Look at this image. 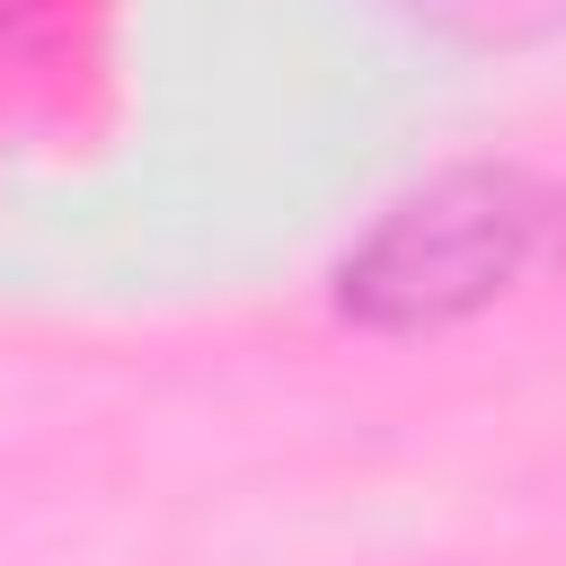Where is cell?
<instances>
[{"label": "cell", "instance_id": "obj_1", "mask_svg": "<svg viewBox=\"0 0 566 566\" xmlns=\"http://www.w3.org/2000/svg\"><path fill=\"white\" fill-rule=\"evenodd\" d=\"M566 248V186L522 159H451L389 195L327 265V310L354 336H451L504 310Z\"/></svg>", "mask_w": 566, "mask_h": 566}, {"label": "cell", "instance_id": "obj_2", "mask_svg": "<svg viewBox=\"0 0 566 566\" xmlns=\"http://www.w3.org/2000/svg\"><path fill=\"white\" fill-rule=\"evenodd\" d=\"M407 9L433 27H469V35H531L566 18V0H407Z\"/></svg>", "mask_w": 566, "mask_h": 566}]
</instances>
